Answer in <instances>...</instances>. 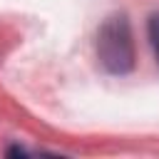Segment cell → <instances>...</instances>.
<instances>
[{"mask_svg": "<svg viewBox=\"0 0 159 159\" xmlns=\"http://www.w3.org/2000/svg\"><path fill=\"white\" fill-rule=\"evenodd\" d=\"M149 40H152V47H154V55L159 62V12L149 15Z\"/></svg>", "mask_w": 159, "mask_h": 159, "instance_id": "cell-2", "label": "cell"}, {"mask_svg": "<svg viewBox=\"0 0 159 159\" xmlns=\"http://www.w3.org/2000/svg\"><path fill=\"white\" fill-rule=\"evenodd\" d=\"M97 57L109 75H129L134 70V40L127 15H112L97 32Z\"/></svg>", "mask_w": 159, "mask_h": 159, "instance_id": "cell-1", "label": "cell"}, {"mask_svg": "<svg viewBox=\"0 0 159 159\" xmlns=\"http://www.w3.org/2000/svg\"><path fill=\"white\" fill-rule=\"evenodd\" d=\"M7 157H27V152L20 149V147H10V149H7Z\"/></svg>", "mask_w": 159, "mask_h": 159, "instance_id": "cell-3", "label": "cell"}]
</instances>
